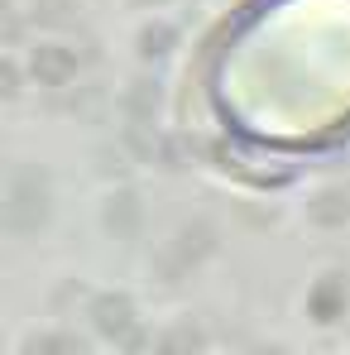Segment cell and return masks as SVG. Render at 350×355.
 Segmentation results:
<instances>
[{
    "label": "cell",
    "mask_w": 350,
    "mask_h": 355,
    "mask_svg": "<svg viewBox=\"0 0 350 355\" xmlns=\"http://www.w3.org/2000/svg\"><path fill=\"white\" fill-rule=\"evenodd\" d=\"M202 101L226 149L288 164L350 135V0H259L226 24Z\"/></svg>",
    "instance_id": "6da1fadb"
}]
</instances>
